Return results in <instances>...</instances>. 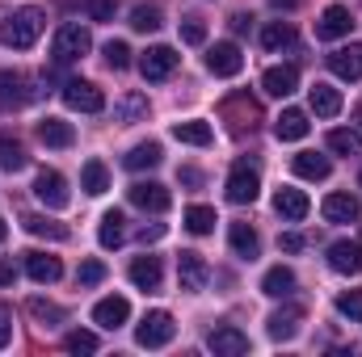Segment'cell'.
<instances>
[{"mask_svg":"<svg viewBox=\"0 0 362 357\" xmlns=\"http://www.w3.org/2000/svg\"><path fill=\"white\" fill-rule=\"evenodd\" d=\"M42 30H47V13L34 8V4H25V8H17V13L0 25V42L13 47V51H30V47L42 38Z\"/></svg>","mask_w":362,"mask_h":357,"instance_id":"cell-1","label":"cell"},{"mask_svg":"<svg viewBox=\"0 0 362 357\" xmlns=\"http://www.w3.org/2000/svg\"><path fill=\"white\" fill-rule=\"evenodd\" d=\"M89 47H93L89 30H85V25H76V21H68V25H59L51 55H55V63H76V59H85V55H89Z\"/></svg>","mask_w":362,"mask_h":357,"instance_id":"cell-2","label":"cell"},{"mask_svg":"<svg viewBox=\"0 0 362 357\" xmlns=\"http://www.w3.org/2000/svg\"><path fill=\"white\" fill-rule=\"evenodd\" d=\"M173 332H177V324H173L169 311H148L144 324L135 328V341H139L144 349H165V345L173 341Z\"/></svg>","mask_w":362,"mask_h":357,"instance_id":"cell-3","label":"cell"},{"mask_svg":"<svg viewBox=\"0 0 362 357\" xmlns=\"http://www.w3.org/2000/svg\"><path fill=\"white\" fill-rule=\"evenodd\" d=\"M34 198L47 206V210H64L68 202H72V193H68V181L64 173H55V169H42L38 177H34Z\"/></svg>","mask_w":362,"mask_h":357,"instance_id":"cell-4","label":"cell"},{"mask_svg":"<svg viewBox=\"0 0 362 357\" xmlns=\"http://www.w3.org/2000/svg\"><path fill=\"white\" fill-rule=\"evenodd\" d=\"M64 105L81 109V114H101L105 109V92L97 89L93 80H68L64 85Z\"/></svg>","mask_w":362,"mask_h":357,"instance_id":"cell-5","label":"cell"},{"mask_svg":"<svg viewBox=\"0 0 362 357\" xmlns=\"http://www.w3.org/2000/svg\"><path fill=\"white\" fill-rule=\"evenodd\" d=\"M127 193H131V202H135L139 210H152V214H165V210L173 206V193H169L160 181H135Z\"/></svg>","mask_w":362,"mask_h":357,"instance_id":"cell-6","label":"cell"},{"mask_svg":"<svg viewBox=\"0 0 362 357\" xmlns=\"http://www.w3.org/2000/svg\"><path fill=\"white\" fill-rule=\"evenodd\" d=\"M240 68H245V55H240L236 42H215L206 51V72L211 76H240Z\"/></svg>","mask_w":362,"mask_h":357,"instance_id":"cell-7","label":"cell"},{"mask_svg":"<svg viewBox=\"0 0 362 357\" xmlns=\"http://www.w3.org/2000/svg\"><path fill=\"white\" fill-rule=\"evenodd\" d=\"M177 59L181 55L173 47H148L144 59H139V72H144V80H169L173 68H177Z\"/></svg>","mask_w":362,"mask_h":357,"instance_id":"cell-8","label":"cell"},{"mask_svg":"<svg viewBox=\"0 0 362 357\" xmlns=\"http://www.w3.org/2000/svg\"><path fill=\"white\" fill-rule=\"evenodd\" d=\"M257 193H262V181H257V173H253L249 164H236V169L228 173V202L249 206V202H257Z\"/></svg>","mask_w":362,"mask_h":357,"instance_id":"cell-9","label":"cell"},{"mask_svg":"<svg viewBox=\"0 0 362 357\" xmlns=\"http://www.w3.org/2000/svg\"><path fill=\"white\" fill-rule=\"evenodd\" d=\"M38 97V89H30V80L21 72H0V109H21Z\"/></svg>","mask_w":362,"mask_h":357,"instance_id":"cell-10","label":"cell"},{"mask_svg":"<svg viewBox=\"0 0 362 357\" xmlns=\"http://www.w3.org/2000/svg\"><path fill=\"white\" fill-rule=\"evenodd\" d=\"M329 269L333 273H346V277H358L362 273V244H354V240L329 244Z\"/></svg>","mask_w":362,"mask_h":357,"instance_id":"cell-11","label":"cell"},{"mask_svg":"<svg viewBox=\"0 0 362 357\" xmlns=\"http://www.w3.org/2000/svg\"><path fill=\"white\" fill-rule=\"evenodd\" d=\"M354 30V17H350V8L346 4H329L325 13H320V21H316V38H346Z\"/></svg>","mask_w":362,"mask_h":357,"instance_id":"cell-12","label":"cell"},{"mask_svg":"<svg viewBox=\"0 0 362 357\" xmlns=\"http://www.w3.org/2000/svg\"><path fill=\"white\" fill-rule=\"evenodd\" d=\"M206 345H211V353H219V357H240V353H249V337H245L240 328H232V324L215 328V332L206 337Z\"/></svg>","mask_w":362,"mask_h":357,"instance_id":"cell-13","label":"cell"},{"mask_svg":"<svg viewBox=\"0 0 362 357\" xmlns=\"http://www.w3.org/2000/svg\"><path fill=\"white\" fill-rule=\"evenodd\" d=\"M177 277H181V290L198 294V290H206L211 269H206V261H202L198 253H181V257H177Z\"/></svg>","mask_w":362,"mask_h":357,"instance_id":"cell-14","label":"cell"},{"mask_svg":"<svg viewBox=\"0 0 362 357\" xmlns=\"http://www.w3.org/2000/svg\"><path fill=\"white\" fill-rule=\"evenodd\" d=\"M127 320H131V303L122 294H110L93 307V324H101V328H122Z\"/></svg>","mask_w":362,"mask_h":357,"instance_id":"cell-15","label":"cell"},{"mask_svg":"<svg viewBox=\"0 0 362 357\" xmlns=\"http://www.w3.org/2000/svg\"><path fill=\"white\" fill-rule=\"evenodd\" d=\"M329 72L337 76V80H358L362 76V47H337L333 55H329Z\"/></svg>","mask_w":362,"mask_h":357,"instance_id":"cell-16","label":"cell"},{"mask_svg":"<svg viewBox=\"0 0 362 357\" xmlns=\"http://www.w3.org/2000/svg\"><path fill=\"white\" fill-rule=\"evenodd\" d=\"M266 328H270L274 341H295L299 328H303V307H282V311H274L270 320H266Z\"/></svg>","mask_w":362,"mask_h":357,"instance_id":"cell-17","label":"cell"},{"mask_svg":"<svg viewBox=\"0 0 362 357\" xmlns=\"http://www.w3.org/2000/svg\"><path fill=\"white\" fill-rule=\"evenodd\" d=\"M262 89L270 92V97H291V92L299 89V68H291V63L266 68V76H262Z\"/></svg>","mask_w":362,"mask_h":357,"instance_id":"cell-18","label":"cell"},{"mask_svg":"<svg viewBox=\"0 0 362 357\" xmlns=\"http://www.w3.org/2000/svg\"><path fill=\"white\" fill-rule=\"evenodd\" d=\"M308 131H312V122H308V114H303V109H282V114H278V122H274V135H278L282 143H299Z\"/></svg>","mask_w":362,"mask_h":357,"instance_id":"cell-19","label":"cell"},{"mask_svg":"<svg viewBox=\"0 0 362 357\" xmlns=\"http://www.w3.org/2000/svg\"><path fill=\"white\" fill-rule=\"evenodd\" d=\"M274 210H278L282 219L299 223V219L312 210V202H308V193H303V189H291V185H286V189H278V193H274Z\"/></svg>","mask_w":362,"mask_h":357,"instance_id":"cell-20","label":"cell"},{"mask_svg":"<svg viewBox=\"0 0 362 357\" xmlns=\"http://www.w3.org/2000/svg\"><path fill=\"white\" fill-rule=\"evenodd\" d=\"M131 282L139 286V290H160V282H165V269H160V257H135L131 261Z\"/></svg>","mask_w":362,"mask_h":357,"instance_id":"cell-21","label":"cell"},{"mask_svg":"<svg viewBox=\"0 0 362 357\" xmlns=\"http://www.w3.org/2000/svg\"><path fill=\"white\" fill-rule=\"evenodd\" d=\"M320 210H325V219H329V223H354V219L362 214V206H358V198H354V193H329Z\"/></svg>","mask_w":362,"mask_h":357,"instance_id":"cell-22","label":"cell"},{"mask_svg":"<svg viewBox=\"0 0 362 357\" xmlns=\"http://www.w3.org/2000/svg\"><path fill=\"white\" fill-rule=\"evenodd\" d=\"M25 273H30L38 286H51V282H59V277H64V265H59V257H47V253H25Z\"/></svg>","mask_w":362,"mask_h":357,"instance_id":"cell-23","label":"cell"},{"mask_svg":"<svg viewBox=\"0 0 362 357\" xmlns=\"http://www.w3.org/2000/svg\"><path fill=\"white\" fill-rule=\"evenodd\" d=\"M228 240H232V253H236V257L257 261V253H262V236H257L249 223H232V227H228Z\"/></svg>","mask_w":362,"mask_h":357,"instance_id":"cell-24","label":"cell"},{"mask_svg":"<svg viewBox=\"0 0 362 357\" xmlns=\"http://www.w3.org/2000/svg\"><path fill=\"white\" fill-rule=\"evenodd\" d=\"M308 105H312L316 118H337L341 114V92L333 89V85H312L308 89Z\"/></svg>","mask_w":362,"mask_h":357,"instance_id":"cell-25","label":"cell"},{"mask_svg":"<svg viewBox=\"0 0 362 357\" xmlns=\"http://www.w3.org/2000/svg\"><path fill=\"white\" fill-rule=\"evenodd\" d=\"M38 139H42L47 147H72V143H76V131H72V122H64V118H42V122H38Z\"/></svg>","mask_w":362,"mask_h":357,"instance_id":"cell-26","label":"cell"},{"mask_svg":"<svg viewBox=\"0 0 362 357\" xmlns=\"http://www.w3.org/2000/svg\"><path fill=\"white\" fill-rule=\"evenodd\" d=\"M173 139H177V143H189V147H211L215 131H211V122L189 118V122H173Z\"/></svg>","mask_w":362,"mask_h":357,"instance_id":"cell-27","label":"cell"},{"mask_svg":"<svg viewBox=\"0 0 362 357\" xmlns=\"http://www.w3.org/2000/svg\"><path fill=\"white\" fill-rule=\"evenodd\" d=\"M291 169H295V177H303V181H325L333 173L329 156H316V152H299V156L291 160Z\"/></svg>","mask_w":362,"mask_h":357,"instance_id":"cell-28","label":"cell"},{"mask_svg":"<svg viewBox=\"0 0 362 357\" xmlns=\"http://www.w3.org/2000/svg\"><path fill=\"white\" fill-rule=\"evenodd\" d=\"M21 223H25V231H30V236H38V240H55V244H64V240L72 236L64 223H55V219H47V214H25Z\"/></svg>","mask_w":362,"mask_h":357,"instance_id":"cell-29","label":"cell"},{"mask_svg":"<svg viewBox=\"0 0 362 357\" xmlns=\"http://www.w3.org/2000/svg\"><path fill=\"white\" fill-rule=\"evenodd\" d=\"M97 240H101V248H118V244L127 240V219H122V210H105V214H101Z\"/></svg>","mask_w":362,"mask_h":357,"instance_id":"cell-30","label":"cell"},{"mask_svg":"<svg viewBox=\"0 0 362 357\" xmlns=\"http://www.w3.org/2000/svg\"><path fill=\"white\" fill-rule=\"evenodd\" d=\"M165 160V152H160V143H139V147H131L127 156H122V164L131 169V173H144V169H156Z\"/></svg>","mask_w":362,"mask_h":357,"instance_id":"cell-31","label":"cell"},{"mask_svg":"<svg viewBox=\"0 0 362 357\" xmlns=\"http://www.w3.org/2000/svg\"><path fill=\"white\" fill-rule=\"evenodd\" d=\"M228 114H240V122H236V131H245V126L253 131V126L262 122V105H257V101H253L249 92H236V97L228 101Z\"/></svg>","mask_w":362,"mask_h":357,"instance_id":"cell-32","label":"cell"},{"mask_svg":"<svg viewBox=\"0 0 362 357\" xmlns=\"http://www.w3.org/2000/svg\"><path fill=\"white\" fill-rule=\"evenodd\" d=\"M295 290V273L286 265H274L266 277H262V294H270V298H286Z\"/></svg>","mask_w":362,"mask_h":357,"instance_id":"cell-33","label":"cell"},{"mask_svg":"<svg viewBox=\"0 0 362 357\" xmlns=\"http://www.w3.org/2000/svg\"><path fill=\"white\" fill-rule=\"evenodd\" d=\"M262 47H266V51H286V47H295V25H291V21H270V25L262 30Z\"/></svg>","mask_w":362,"mask_h":357,"instance_id":"cell-34","label":"cell"},{"mask_svg":"<svg viewBox=\"0 0 362 357\" xmlns=\"http://www.w3.org/2000/svg\"><path fill=\"white\" fill-rule=\"evenodd\" d=\"M30 164V156H25V147L17 143V139H8V135H0V169L4 173H21Z\"/></svg>","mask_w":362,"mask_h":357,"instance_id":"cell-35","label":"cell"},{"mask_svg":"<svg viewBox=\"0 0 362 357\" xmlns=\"http://www.w3.org/2000/svg\"><path fill=\"white\" fill-rule=\"evenodd\" d=\"M81 185H85L89 198H101V193L110 189V173H105V164H101V160H89V164L81 169Z\"/></svg>","mask_w":362,"mask_h":357,"instance_id":"cell-36","label":"cell"},{"mask_svg":"<svg viewBox=\"0 0 362 357\" xmlns=\"http://www.w3.org/2000/svg\"><path fill=\"white\" fill-rule=\"evenodd\" d=\"M114 114H118V122H139V118H148V97L144 92H127L114 105Z\"/></svg>","mask_w":362,"mask_h":357,"instance_id":"cell-37","label":"cell"},{"mask_svg":"<svg viewBox=\"0 0 362 357\" xmlns=\"http://www.w3.org/2000/svg\"><path fill=\"white\" fill-rule=\"evenodd\" d=\"M25 307H30V315H34L42 328H59V324H64V311H59L55 303H47V298H30Z\"/></svg>","mask_w":362,"mask_h":357,"instance_id":"cell-38","label":"cell"},{"mask_svg":"<svg viewBox=\"0 0 362 357\" xmlns=\"http://www.w3.org/2000/svg\"><path fill=\"white\" fill-rule=\"evenodd\" d=\"M131 30H139V34L160 30V8H156V4H139V8H131Z\"/></svg>","mask_w":362,"mask_h":357,"instance_id":"cell-39","label":"cell"},{"mask_svg":"<svg viewBox=\"0 0 362 357\" xmlns=\"http://www.w3.org/2000/svg\"><path fill=\"white\" fill-rule=\"evenodd\" d=\"M215 223H219V219H215V210H211V206H189V210H185V227H189L194 236H206Z\"/></svg>","mask_w":362,"mask_h":357,"instance_id":"cell-40","label":"cell"},{"mask_svg":"<svg viewBox=\"0 0 362 357\" xmlns=\"http://www.w3.org/2000/svg\"><path fill=\"white\" fill-rule=\"evenodd\" d=\"M362 143L358 131H329V152H337V156H354Z\"/></svg>","mask_w":362,"mask_h":357,"instance_id":"cell-41","label":"cell"},{"mask_svg":"<svg viewBox=\"0 0 362 357\" xmlns=\"http://www.w3.org/2000/svg\"><path fill=\"white\" fill-rule=\"evenodd\" d=\"M105 63H110L114 72L131 68V47H127V42H118V38H110V42H105Z\"/></svg>","mask_w":362,"mask_h":357,"instance_id":"cell-42","label":"cell"},{"mask_svg":"<svg viewBox=\"0 0 362 357\" xmlns=\"http://www.w3.org/2000/svg\"><path fill=\"white\" fill-rule=\"evenodd\" d=\"M337 311H341L346 320L362 324V290H346V294H337Z\"/></svg>","mask_w":362,"mask_h":357,"instance_id":"cell-43","label":"cell"},{"mask_svg":"<svg viewBox=\"0 0 362 357\" xmlns=\"http://www.w3.org/2000/svg\"><path fill=\"white\" fill-rule=\"evenodd\" d=\"M64 345H68V353H97V345H101V341H97L93 332H85V328H76V332H68V341H64Z\"/></svg>","mask_w":362,"mask_h":357,"instance_id":"cell-44","label":"cell"},{"mask_svg":"<svg viewBox=\"0 0 362 357\" xmlns=\"http://www.w3.org/2000/svg\"><path fill=\"white\" fill-rule=\"evenodd\" d=\"M181 42L202 47V42H206V21H202V17H185V21H181Z\"/></svg>","mask_w":362,"mask_h":357,"instance_id":"cell-45","label":"cell"},{"mask_svg":"<svg viewBox=\"0 0 362 357\" xmlns=\"http://www.w3.org/2000/svg\"><path fill=\"white\" fill-rule=\"evenodd\" d=\"M76 277H81V286H97V282L105 277V265H101V261H85Z\"/></svg>","mask_w":362,"mask_h":357,"instance_id":"cell-46","label":"cell"},{"mask_svg":"<svg viewBox=\"0 0 362 357\" xmlns=\"http://www.w3.org/2000/svg\"><path fill=\"white\" fill-rule=\"evenodd\" d=\"M165 231H169L165 223H144V227H139V240H144V244H156V240H165Z\"/></svg>","mask_w":362,"mask_h":357,"instance_id":"cell-47","label":"cell"},{"mask_svg":"<svg viewBox=\"0 0 362 357\" xmlns=\"http://www.w3.org/2000/svg\"><path fill=\"white\" fill-rule=\"evenodd\" d=\"M278 248H282V253H299V248H303V236H295V231H286V236L278 240Z\"/></svg>","mask_w":362,"mask_h":357,"instance_id":"cell-48","label":"cell"},{"mask_svg":"<svg viewBox=\"0 0 362 357\" xmlns=\"http://www.w3.org/2000/svg\"><path fill=\"white\" fill-rule=\"evenodd\" d=\"M8 341H13V320L8 311H0V349H8Z\"/></svg>","mask_w":362,"mask_h":357,"instance_id":"cell-49","label":"cell"},{"mask_svg":"<svg viewBox=\"0 0 362 357\" xmlns=\"http://www.w3.org/2000/svg\"><path fill=\"white\" fill-rule=\"evenodd\" d=\"M93 17H97V21L114 17V0H93Z\"/></svg>","mask_w":362,"mask_h":357,"instance_id":"cell-50","label":"cell"},{"mask_svg":"<svg viewBox=\"0 0 362 357\" xmlns=\"http://www.w3.org/2000/svg\"><path fill=\"white\" fill-rule=\"evenodd\" d=\"M13 282H17V269L8 261H0V286H13Z\"/></svg>","mask_w":362,"mask_h":357,"instance_id":"cell-51","label":"cell"},{"mask_svg":"<svg viewBox=\"0 0 362 357\" xmlns=\"http://www.w3.org/2000/svg\"><path fill=\"white\" fill-rule=\"evenodd\" d=\"M249 21H253L249 13H236V17H232V30H236V34H245V30H249Z\"/></svg>","mask_w":362,"mask_h":357,"instance_id":"cell-52","label":"cell"},{"mask_svg":"<svg viewBox=\"0 0 362 357\" xmlns=\"http://www.w3.org/2000/svg\"><path fill=\"white\" fill-rule=\"evenodd\" d=\"M177 177L185 181V185H202V173H198V169H181Z\"/></svg>","mask_w":362,"mask_h":357,"instance_id":"cell-53","label":"cell"},{"mask_svg":"<svg viewBox=\"0 0 362 357\" xmlns=\"http://www.w3.org/2000/svg\"><path fill=\"white\" fill-rule=\"evenodd\" d=\"M274 8H295V4H299V0H270Z\"/></svg>","mask_w":362,"mask_h":357,"instance_id":"cell-54","label":"cell"},{"mask_svg":"<svg viewBox=\"0 0 362 357\" xmlns=\"http://www.w3.org/2000/svg\"><path fill=\"white\" fill-rule=\"evenodd\" d=\"M4 236H8V227H4V219H0V244H4Z\"/></svg>","mask_w":362,"mask_h":357,"instance_id":"cell-55","label":"cell"},{"mask_svg":"<svg viewBox=\"0 0 362 357\" xmlns=\"http://www.w3.org/2000/svg\"><path fill=\"white\" fill-rule=\"evenodd\" d=\"M358 122H362V109H358Z\"/></svg>","mask_w":362,"mask_h":357,"instance_id":"cell-56","label":"cell"}]
</instances>
